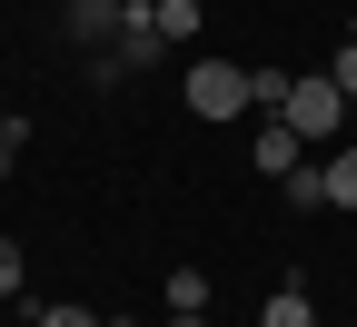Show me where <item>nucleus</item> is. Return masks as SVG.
<instances>
[{
    "mask_svg": "<svg viewBox=\"0 0 357 327\" xmlns=\"http://www.w3.org/2000/svg\"><path fill=\"white\" fill-rule=\"evenodd\" d=\"M248 159H258V169H268V178H288V169H298V159H307V139H298V129H288V119H258V139H248Z\"/></svg>",
    "mask_w": 357,
    "mask_h": 327,
    "instance_id": "20e7f679",
    "label": "nucleus"
},
{
    "mask_svg": "<svg viewBox=\"0 0 357 327\" xmlns=\"http://www.w3.org/2000/svg\"><path fill=\"white\" fill-rule=\"evenodd\" d=\"M20 277H30V258H20V238H0V298H20Z\"/></svg>",
    "mask_w": 357,
    "mask_h": 327,
    "instance_id": "9d476101",
    "label": "nucleus"
},
{
    "mask_svg": "<svg viewBox=\"0 0 357 327\" xmlns=\"http://www.w3.org/2000/svg\"><path fill=\"white\" fill-rule=\"evenodd\" d=\"M328 208H357V139L328 159Z\"/></svg>",
    "mask_w": 357,
    "mask_h": 327,
    "instance_id": "6e6552de",
    "label": "nucleus"
},
{
    "mask_svg": "<svg viewBox=\"0 0 357 327\" xmlns=\"http://www.w3.org/2000/svg\"><path fill=\"white\" fill-rule=\"evenodd\" d=\"M0 139H30V119H20V109H0Z\"/></svg>",
    "mask_w": 357,
    "mask_h": 327,
    "instance_id": "ddd939ff",
    "label": "nucleus"
},
{
    "mask_svg": "<svg viewBox=\"0 0 357 327\" xmlns=\"http://www.w3.org/2000/svg\"><path fill=\"white\" fill-rule=\"evenodd\" d=\"M258 327H318V307H307V288H278L258 307Z\"/></svg>",
    "mask_w": 357,
    "mask_h": 327,
    "instance_id": "0eeeda50",
    "label": "nucleus"
},
{
    "mask_svg": "<svg viewBox=\"0 0 357 327\" xmlns=\"http://www.w3.org/2000/svg\"><path fill=\"white\" fill-rule=\"evenodd\" d=\"M347 109H357V100H347V89H337L328 70H298V89H288V109H278V119L307 139V149H328V139L347 129Z\"/></svg>",
    "mask_w": 357,
    "mask_h": 327,
    "instance_id": "f257e3e1",
    "label": "nucleus"
},
{
    "mask_svg": "<svg viewBox=\"0 0 357 327\" xmlns=\"http://www.w3.org/2000/svg\"><path fill=\"white\" fill-rule=\"evenodd\" d=\"M50 327H109L100 307H50Z\"/></svg>",
    "mask_w": 357,
    "mask_h": 327,
    "instance_id": "f8f14e48",
    "label": "nucleus"
},
{
    "mask_svg": "<svg viewBox=\"0 0 357 327\" xmlns=\"http://www.w3.org/2000/svg\"><path fill=\"white\" fill-rule=\"evenodd\" d=\"M10 159H20V139H0V178H10Z\"/></svg>",
    "mask_w": 357,
    "mask_h": 327,
    "instance_id": "4468645a",
    "label": "nucleus"
},
{
    "mask_svg": "<svg viewBox=\"0 0 357 327\" xmlns=\"http://www.w3.org/2000/svg\"><path fill=\"white\" fill-rule=\"evenodd\" d=\"M278 189H288V208H298V218H307V208H328V159H298Z\"/></svg>",
    "mask_w": 357,
    "mask_h": 327,
    "instance_id": "39448f33",
    "label": "nucleus"
},
{
    "mask_svg": "<svg viewBox=\"0 0 357 327\" xmlns=\"http://www.w3.org/2000/svg\"><path fill=\"white\" fill-rule=\"evenodd\" d=\"M178 317H208V268H169V288H159Z\"/></svg>",
    "mask_w": 357,
    "mask_h": 327,
    "instance_id": "423d86ee",
    "label": "nucleus"
},
{
    "mask_svg": "<svg viewBox=\"0 0 357 327\" xmlns=\"http://www.w3.org/2000/svg\"><path fill=\"white\" fill-rule=\"evenodd\" d=\"M119 10H129V0H60V30L79 40V50H109V40H119Z\"/></svg>",
    "mask_w": 357,
    "mask_h": 327,
    "instance_id": "7ed1b4c3",
    "label": "nucleus"
},
{
    "mask_svg": "<svg viewBox=\"0 0 357 327\" xmlns=\"http://www.w3.org/2000/svg\"><path fill=\"white\" fill-rule=\"evenodd\" d=\"M159 30H169V50H178V40H199V0H159Z\"/></svg>",
    "mask_w": 357,
    "mask_h": 327,
    "instance_id": "1a4fd4ad",
    "label": "nucleus"
},
{
    "mask_svg": "<svg viewBox=\"0 0 357 327\" xmlns=\"http://www.w3.org/2000/svg\"><path fill=\"white\" fill-rule=\"evenodd\" d=\"M328 79L347 89V100H357V40H337V60H328Z\"/></svg>",
    "mask_w": 357,
    "mask_h": 327,
    "instance_id": "9b49d317",
    "label": "nucleus"
},
{
    "mask_svg": "<svg viewBox=\"0 0 357 327\" xmlns=\"http://www.w3.org/2000/svg\"><path fill=\"white\" fill-rule=\"evenodd\" d=\"M347 40H357V20H347Z\"/></svg>",
    "mask_w": 357,
    "mask_h": 327,
    "instance_id": "f3484780",
    "label": "nucleus"
},
{
    "mask_svg": "<svg viewBox=\"0 0 357 327\" xmlns=\"http://www.w3.org/2000/svg\"><path fill=\"white\" fill-rule=\"evenodd\" d=\"M169 327H208V317H178V307H169Z\"/></svg>",
    "mask_w": 357,
    "mask_h": 327,
    "instance_id": "2eb2a0df",
    "label": "nucleus"
},
{
    "mask_svg": "<svg viewBox=\"0 0 357 327\" xmlns=\"http://www.w3.org/2000/svg\"><path fill=\"white\" fill-rule=\"evenodd\" d=\"M178 100H189V119H248V70L238 60H189Z\"/></svg>",
    "mask_w": 357,
    "mask_h": 327,
    "instance_id": "f03ea898",
    "label": "nucleus"
},
{
    "mask_svg": "<svg viewBox=\"0 0 357 327\" xmlns=\"http://www.w3.org/2000/svg\"><path fill=\"white\" fill-rule=\"evenodd\" d=\"M109 327H139V317H109Z\"/></svg>",
    "mask_w": 357,
    "mask_h": 327,
    "instance_id": "dca6fc26",
    "label": "nucleus"
}]
</instances>
